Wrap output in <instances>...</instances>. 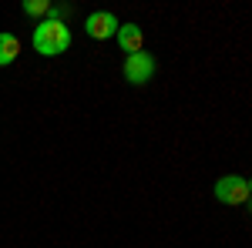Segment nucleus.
<instances>
[{"label":"nucleus","mask_w":252,"mask_h":248,"mask_svg":"<svg viewBox=\"0 0 252 248\" xmlns=\"http://www.w3.org/2000/svg\"><path fill=\"white\" fill-rule=\"evenodd\" d=\"M31 44H34V51H37L40 57H58V54H64L71 47V30H67V24L47 17L34 27Z\"/></svg>","instance_id":"obj_1"},{"label":"nucleus","mask_w":252,"mask_h":248,"mask_svg":"<svg viewBox=\"0 0 252 248\" xmlns=\"http://www.w3.org/2000/svg\"><path fill=\"white\" fill-rule=\"evenodd\" d=\"M155 71H158L155 57L145 54V51H138V54H128V57H125V81L135 84V87L148 84V81L155 77Z\"/></svg>","instance_id":"obj_2"},{"label":"nucleus","mask_w":252,"mask_h":248,"mask_svg":"<svg viewBox=\"0 0 252 248\" xmlns=\"http://www.w3.org/2000/svg\"><path fill=\"white\" fill-rule=\"evenodd\" d=\"M215 201H222V205H246V201H249V185H246V178H239V174L219 178V181H215Z\"/></svg>","instance_id":"obj_3"},{"label":"nucleus","mask_w":252,"mask_h":248,"mask_svg":"<svg viewBox=\"0 0 252 248\" xmlns=\"http://www.w3.org/2000/svg\"><path fill=\"white\" fill-rule=\"evenodd\" d=\"M118 17L115 14H108V10H94L91 17L84 20V30H88V37L91 40H108V37H115L118 34Z\"/></svg>","instance_id":"obj_4"},{"label":"nucleus","mask_w":252,"mask_h":248,"mask_svg":"<svg viewBox=\"0 0 252 248\" xmlns=\"http://www.w3.org/2000/svg\"><path fill=\"white\" fill-rule=\"evenodd\" d=\"M115 37H118V44H121V51H125V54H138V51H141V44H145V34H141V27H138V24H121Z\"/></svg>","instance_id":"obj_5"},{"label":"nucleus","mask_w":252,"mask_h":248,"mask_svg":"<svg viewBox=\"0 0 252 248\" xmlns=\"http://www.w3.org/2000/svg\"><path fill=\"white\" fill-rule=\"evenodd\" d=\"M20 54V40L14 34H0V67H10Z\"/></svg>","instance_id":"obj_6"},{"label":"nucleus","mask_w":252,"mask_h":248,"mask_svg":"<svg viewBox=\"0 0 252 248\" xmlns=\"http://www.w3.org/2000/svg\"><path fill=\"white\" fill-rule=\"evenodd\" d=\"M20 10L27 17H51V0H24Z\"/></svg>","instance_id":"obj_7"},{"label":"nucleus","mask_w":252,"mask_h":248,"mask_svg":"<svg viewBox=\"0 0 252 248\" xmlns=\"http://www.w3.org/2000/svg\"><path fill=\"white\" fill-rule=\"evenodd\" d=\"M246 185H249V198H252V178H249V181H246Z\"/></svg>","instance_id":"obj_8"},{"label":"nucleus","mask_w":252,"mask_h":248,"mask_svg":"<svg viewBox=\"0 0 252 248\" xmlns=\"http://www.w3.org/2000/svg\"><path fill=\"white\" fill-rule=\"evenodd\" d=\"M246 208H249V211H252V198H249V201H246Z\"/></svg>","instance_id":"obj_9"}]
</instances>
